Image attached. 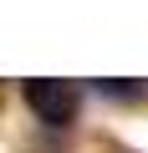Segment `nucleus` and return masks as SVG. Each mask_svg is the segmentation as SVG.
Returning <instances> with one entry per match:
<instances>
[{
    "instance_id": "f257e3e1",
    "label": "nucleus",
    "mask_w": 148,
    "mask_h": 153,
    "mask_svg": "<svg viewBox=\"0 0 148 153\" xmlns=\"http://www.w3.org/2000/svg\"><path fill=\"white\" fill-rule=\"evenodd\" d=\"M26 102L36 107V117L41 123H51V128H61V123H71L77 117V87L71 82H26Z\"/></svg>"
}]
</instances>
